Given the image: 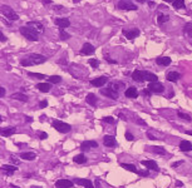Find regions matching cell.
Masks as SVG:
<instances>
[{
  "label": "cell",
  "mask_w": 192,
  "mask_h": 188,
  "mask_svg": "<svg viewBox=\"0 0 192 188\" xmlns=\"http://www.w3.org/2000/svg\"><path fill=\"white\" fill-rule=\"evenodd\" d=\"M46 62V58L41 54H36V53H33L26 55L25 58H23L20 60V64L23 67H33V65H39V64H43Z\"/></svg>",
  "instance_id": "1"
},
{
  "label": "cell",
  "mask_w": 192,
  "mask_h": 188,
  "mask_svg": "<svg viewBox=\"0 0 192 188\" xmlns=\"http://www.w3.org/2000/svg\"><path fill=\"white\" fill-rule=\"evenodd\" d=\"M19 31L20 34L25 38V39L30 40V41H38L39 40V33L34 30L33 28H29V26H20L19 28Z\"/></svg>",
  "instance_id": "2"
},
{
  "label": "cell",
  "mask_w": 192,
  "mask_h": 188,
  "mask_svg": "<svg viewBox=\"0 0 192 188\" xmlns=\"http://www.w3.org/2000/svg\"><path fill=\"white\" fill-rule=\"evenodd\" d=\"M0 11H1V14L5 16V19H8V20H10V21H18L19 20V15H18V14L13 10V8H10L9 5L3 4V5L0 6Z\"/></svg>",
  "instance_id": "3"
},
{
  "label": "cell",
  "mask_w": 192,
  "mask_h": 188,
  "mask_svg": "<svg viewBox=\"0 0 192 188\" xmlns=\"http://www.w3.org/2000/svg\"><path fill=\"white\" fill-rule=\"evenodd\" d=\"M51 125L54 127V129H57L59 133H69V132L72 130V125L68 124V123H64L63 120H59V119H53L51 122Z\"/></svg>",
  "instance_id": "4"
},
{
  "label": "cell",
  "mask_w": 192,
  "mask_h": 188,
  "mask_svg": "<svg viewBox=\"0 0 192 188\" xmlns=\"http://www.w3.org/2000/svg\"><path fill=\"white\" fill-rule=\"evenodd\" d=\"M117 9L119 10H126V11H136L138 10V6L132 1V0H119L117 4Z\"/></svg>",
  "instance_id": "5"
},
{
  "label": "cell",
  "mask_w": 192,
  "mask_h": 188,
  "mask_svg": "<svg viewBox=\"0 0 192 188\" xmlns=\"http://www.w3.org/2000/svg\"><path fill=\"white\" fill-rule=\"evenodd\" d=\"M148 89L154 94H161L165 92V85L160 82H152L148 84Z\"/></svg>",
  "instance_id": "6"
},
{
  "label": "cell",
  "mask_w": 192,
  "mask_h": 188,
  "mask_svg": "<svg viewBox=\"0 0 192 188\" xmlns=\"http://www.w3.org/2000/svg\"><path fill=\"white\" fill-rule=\"evenodd\" d=\"M99 92H101L102 95L108 97V98H111V99H117V98H118V95H119V92H117V90H114V89H112L111 87L103 88V89H101Z\"/></svg>",
  "instance_id": "7"
},
{
  "label": "cell",
  "mask_w": 192,
  "mask_h": 188,
  "mask_svg": "<svg viewBox=\"0 0 192 188\" xmlns=\"http://www.w3.org/2000/svg\"><path fill=\"white\" fill-rule=\"evenodd\" d=\"M132 79L138 83H142L146 80V70H141V69H136L132 73Z\"/></svg>",
  "instance_id": "8"
},
{
  "label": "cell",
  "mask_w": 192,
  "mask_h": 188,
  "mask_svg": "<svg viewBox=\"0 0 192 188\" xmlns=\"http://www.w3.org/2000/svg\"><path fill=\"white\" fill-rule=\"evenodd\" d=\"M107 83H108V78H107L106 75H102V77H98L96 79H92V80H91V85L96 87V88H102Z\"/></svg>",
  "instance_id": "9"
},
{
  "label": "cell",
  "mask_w": 192,
  "mask_h": 188,
  "mask_svg": "<svg viewBox=\"0 0 192 188\" xmlns=\"http://www.w3.org/2000/svg\"><path fill=\"white\" fill-rule=\"evenodd\" d=\"M54 24L57 25L59 29H65V28L71 26V21L68 18H55L54 19Z\"/></svg>",
  "instance_id": "10"
},
{
  "label": "cell",
  "mask_w": 192,
  "mask_h": 188,
  "mask_svg": "<svg viewBox=\"0 0 192 188\" xmlns=\"http://www.w3.org/2000/svg\"><path fill=\"white\" fill-rule=\"evenodd\" d=\"M139 30L137 29V28H133V29H124L123 30V35L127 38L128 40H133V39H136L137 36H139Z\"/></svg>",
  "instance_id": "11"
},
{
  "label": "cell",
  "mask_w": 192,
  "mask_h": 188,
  "mask_svg": "<svg viewBox=\"0 0 192 188\" xmlns=\"http://www.w3.org/2000/svg\"><path fill=\"white\" fill-rule=\"evenodd\" d=\"M94 51H96V48L91 43H84L83 46H82V49H81V51H79V54H82V55H92Z\"/></svg>",
  "instance_id": "12"
},
{
  "label": "cell",
  "mask_w": 192,
  "mask_h": 188,
  "mask_svg": "<svg viewBox=\"0 0 192 188\" xmlns=\"http://www.w3.org/2000/svg\"><path fill=\"white\" fill-rule=\"evenodd\" d=\"M97 147H98V143L96 140H84L81 144L82 150H91L92 148H97Z\"/></svg>",
  "instance_id": "13"
},
{
  "label": "cell",
  "mask_w": 192,
  "mask_h": 188,
  "mask_svg": "<svg viewBox=\"0 0 192 188\" xmlns=\"http://www.w3.org/2000/svg\"><path fill=\"white\" fill-rule=\"evenodd\" d=\"M141 164L146 167L147 169H152V171H154V172L160 171V167H158V164L154 162V161H152V159H151V161H142Z\"/></svg>",
  "instance_id": "14"
},
{
  "label": "cell",
  "mask_w": 192,
  "mask_h": 188,
  "mask_svg": "<svg viewBox=\"0 0 192 188\" xmlns=\"http://www.w3.org/2000/svg\"><path fill=\"white\" fill-rule=\"evenodd\" d=\"M26 26L33 28L34 30H36L38 33H44V25L41 24L40 21H28Z\"/></svg>",
  "instance_id": "15"
},
{
  "label": "cell",
  "mask_w": 192,
  "mask_h": 188,
  "mask_svg": "<svg viewBox=\"0 0 192 188\" xmlns=\"http://www.w3.org/2000/svg\"><path fill=\"white\" fill-rule=\"evenodd\" d=\"M124 95L127 98H131V99H136L138 97V90L136 87H129L124 90Z\"/></svg>",
  "instance_id": "16"
},
{
  "label": "cell",
  "mask_w": 192,
  "mask_h": 188,
  "mask_svg": "<svg viewBox=\"0 0 192 188\" xmlns=\"http://www.w3.org/2000/svg\"><path fill=\"white\" fill-rule=\"evenodd\" d=\"M74 183H77L78 186H83L86 188H94V184H93V182L91 179H82V178H77V179H74Z\"/></svg>",
  "instance_id": "17"
},
{
  "label": "cell",
  "mask_w": 192,
  "mask_h": 188,
  "mask_svg": "<svg viewBox=\"0 0 192 188\" xmlns=\"http://www.w3.org/2000/svg\"><path fill=\"white\" fill-rule=\"evenodd\" d=\"M103 144H104L106 147H116L117 145L116 138L113 135H104V137H103Z\"/></svg>",
  "instance_id": "18"
},
{
  "label": "cell",
  "mask_w": 192,
  "mask_h": 188,
  "mask_svg": "<svg viewBox=\"0 0 192 188\" xmlns=\"http://www.w3.org/2000/svg\"><path fill=\"white\" fill-rule=\"evenodd\" d=\"M55 187L57 188H71V187H73V182L69 179H58L55 182Z\"/></svg>",
  "instance_id": "19"
},
{
  "label": "cell",
  "mask_w": 192,
  "mask_h": 188,
  "mask_svg": "<svg viewBox=\"0 0 192 188\" xmlns=\"http://www.w3.org/2000/svg\"><path fill=\"white\" fill-rule=\"evenodd\" d=\"M156 63L158 65H163V67H168L171 63H172V60L170 56H158V58L156 59Z\"/></svg>",
  "instance_id": "20"
},
{
  "label": "cell",
  "mask_w": 192,
  "mask_h": 188,
  "mask_svg": "<svg viewBox=\"0 0 192 188\" xmlns=\"http://www.w3.org/2000/svg\"><path fill=\"white\" fill-rule=\"evenodd\" d=\"M180 78H181V74L177 73V72H168L167 75H166V79L171 83H176Z\"/></svg>",
  "instance_id": "21"
},
{
  "label": "cell",
  "mask_w": 192,
  "mask_h": 188,
  "mask_svg": "<svg viewBox=\"0 0 192 188\" xmlns=\"http://www.w3.org/2000/svg\"><path fill=\"white\" fill-rule=\"evenodd\" d=\"M86 102H87L89 105H92V107H96V105H97V103H98L97 95H96V94H93V93L87 94V97H86Z\"/></svg>",
  "instance_id": "22"
},
{
  "label": "cell",
  "mask_w": 192,
  "mask_h": 188,
  "mask_svg": "<svg viewBox=\"0 0 192 188\" xmlns=\"http://www.w3.org/2000/svg\"><path fill=\"white\" fill-rule=\"evenodd\" d=\"M35 87H36V89H38L39 92H41V93H48L50 89H51L50 83H38Z\"/></svg>",
  "instance_id": "23"
},
{
  "label": "cell",
  "mask_w": 192,
  "mask_h": 188,
  "mask_svg": "<svg viewBox=\"0 0 192 188\" xmlns=\"http://www.w3.org/2000/svg\"><path fill=\"white\" fill-rule=\"evenodd\" d=\"M180 149L182 152H190L192 150V144L190 140H181L180 142Z\"/></svg>",
  "instance_id": "24"
},
{
  "label": "cell",
  "mask_w": 192,
  "mask_h": 188,
  "mask_svg": "<svg viewBox=\"0 0 192 188\" xmlns=\"http://www.w3.org/2000/svg\"><path fill=\"white\" fill-rule=\"evenodd\" d=\"M10 98H11V99H16V100H20V102H24V103H26V102H28V97L25 95V94H23L21 92H19V93H14V94H11V95H10Z\"/></svg>",
  "instance_id": "25"
},
{
  "label": "cell",
  "mask_w": 192,
  "mask_h": 188,
  "mask_svg": "<svg viewBox=\"0 0 192 188\" xmlns=\"http://www.w3.org/2000/svg\"><path fill=\"white\" fill-rule=\"evenodd\" d=\"M20 158L24 159V161H34L36 158V154L33 152H24V153H20Z\"/></svg>",
  "instance_id": "26"
},
{
  "label": "cell",
  "mask_w": 192,
  "mask_h": 188,
  "mask_svg": "<svg viewBox=\"0 0 192 188\" xmlns=\"http://www.w3.org/2000/svg\"><path fill=\"white\" fill-rule=\"evenodd\" d=\"M1 169L6 173V174H13V173L15 172L18 168H16L15 166H11V164H3V166H1Z\"/></svg>",
  "instance_id": "27"
},
{
  "label": "cell",
  "mask_w": 192,
  "mask_h": 188,
  "mask_svg": "<svg viewBox=\"0 0 192 188\" xmlns=\"http://www.w3.org/2000/svg\"><path fill=\"white\" fill-rule=\"evenodd\" d=\"M168 20H170V15L168 14H158V16H157V23H158V25H162V24H165V23H167Z\"/></svg>",
  "instance_id": "28"
},
{
  "label": "cell",
  "mask_w": 192,
  "mask_h": 188,
  "mask_svg": "<svg viewBox=\"0 0 192 188\" xmlns=\"http://www.w3.org/2000/svg\"><path fill=\"white\" fill-rule=\"evenodd\" d=\"M15 127H6V128L1 129V135L3 137H10V135L15 132Z\"/></svg>",
  "instance_id": "29"
},
{
  "label": "cell",
  "mask_w": 192,
  "mask_h": 188,
  "mask_svg": "<svg viewBox=\"0 0 192 188\" xmlns=\"http://www.w3.org/2000/svg\"><path fill=\"white\" fill-rule=\"evenodd\" d=\"M109 87H111L112 89H114V90L119 92L121 89H124L126 84H124L123 82H114V83H111V84H109Z\"/></svg>",
  "instance_id": "30"
},
{
  "label": "cell",
  "mask_w": 192,
  "mask_h": 188,
  "mask_svg": "<svg viewBox=\"0 0 192 188\" xmlns=\"http://www.w3.org/2000/svg\"><path fill=\"white\" fill-rule=\"evenodd\" d=\"M73 161L76 162L77 164H84V163H87V157L84 156V154H77L76 157L73 158Z\"/></svg>",
  "instance_id": "31"
},
{
  "label": "cell",
  "mask_w": 192,
  "mask_h": 188,
  "mask_svg": "<svg viewBox=\"0 0 192 188\" xmlns=\"http://www.w3.org/2000/svg\"><path fill=\"white\" fill-rule=\"evenodd\" d=\"M172 6H173V9H176V10H181V9L186 8L183 0H175V1L172 3Z\"/></svg>",
  "instance_id": "32"
},
{
  "label": "cell",
  "mask_w": 192,
  "mask_h": 188,
  "mask_svg": "<svg viewBox=\"0 0 192 188\" xmlns=\"http://www.w3.org/2000/svg\"><path fill=\"white\" fill-rule=\"evenodd\" d=\"M121 167H123L124 169H127V171H129V172L138 173V169L136 168V166H133V164H129V163H121Z\"/></svg>",
  "instance_id": "33"
},
{
  "label": "cell",
  "mask_w": 192,
  "mask_h": 188,
  "mask_svg": "<svg viewBox=\"0 0 192 188\" xmlns=\"http://www.w3.org/2000/svg\"><path fill=\"white\" fill-rule=\"evenodd\" d=\"M59 36H60V40H68L72 38V35L69 33L65 31V29H59Z\"/></svg>",
  "instance_id": "34"
},
{
  "label": "cell",
  "mask_w": 192,
  "mask_h": 188,
  "mask_svg": "<svg viewBox=\"0 0 192 188\" xmlns=\"http://www.w3.org/2000/svg\"><path fill=\"white\" fill-rule=\"evenodd\" d=\"M60 82H62V77H59V75H51L48 78V83L50 84H59Z\"/></svg>",
  "instance_id": "35"
},
{
  "label": "cell",
  "mask_w": 192,
  "mask_h": 188,
  "mask_svg": "<svg viewBox=\"0 0 192 188\" xmlns=\"http://www.w3.org/2000/svg\"><path fill=\"white\" fill-rule=\"evenodd\" d=\"M183 33L192 39V23H187V24L183 26Z\"/></svg>",
  "instance_id": "36"
},
{
  "label": "cell",
  "mask_w": 192,
  "mask_h": 188,
  "mask_svg": "<svg viewBox=\"0 0 192 188\" xmlns=\"http://www.w3.org/2000/svg\"><path fill=\"white\" fill-rule=\"evenodd\" d=\"M151 150L153 153H157V154H166V149L163 147H158V145H154V147L151 148Z\"/></svg>",
  "instance_id": "37"
},
{
  "label": "cell",
  "mask_w": 192,
  "mask_h": 188,
  "mask_svg": "<svg viewBox=\"0 0 192 188\" xmlns=\"http://www.w3.org/2000/svg\"><path fill=\"white\" fill-rule=\"evenodd\" d=\"M177 115H178V118L185 119L186 122H191V117L188 114H186V113H183V112H177Z\"/></svg>",
  "instance_id": "38"
},
{
  "label": "cell",
  "mask_w": 192,
  "mask_h": 188,
  "mask_svg": "<svg viewBox=\"0 0 192 188\" xmlns=\"http://www.w3.org/2000/svg\"><path fill=\"white\" fill-rule=\"evenodd\" d=\"M28 75H29V77L38 78V79H45V75H44V74H39V73H31V72H28Z\"/></svg>",
  "instance_id": "39"
},
{
  "label": "cell",
  "mask_w": 192,
  "mask_h": 188,
  "mask_svg": "<svg viewBox=\"0 0 192 188\" xmlns=\"http://www.w3.org/2000/svg\"><path fill=\"white\" fill-rule=\"evenodd\" d=\"M88 63H89L94 69H97L98 67H99V60H98V59H89V60H88Z\"/></svg>",
  "instance_id": "40"
},
{
  "label": "cell",
  "mask_w": 192,
  "mask_h": 188,
  "mask_svg": "<svg viewBox=\"0 0 192 188\" xmlns=\"http://www.w3.org/2000/svg\"><path fill=\"white\" fill-rule=\"evenodd\" d=\"M53 8H54L55 13H67V9H65L64 6H62V5H54Z\"/></svg>",
  "instance_id": "41"
},
{
  "label": "cell",
  "mask_w": 192,
  "mask_h": 188,
  "mask_svg": "<svg viewBox=\"0 0 192 188\" xmlns=\"http://www.w3.org/2000/svg\"><path fill=\"white\" fill-rule=\"evenodd\" d=\"M102 120L104 122V123H108V124H114V118L113 117H103Z\"/></svg>",
  "instance_id": "42"
},
{
  "label": "cell",
  "mask_w": 192,
  "mask_h": 188,
  "mask_svg": "<svg viewBox=\"0 0 192 188\" xmlns=\"http://www.w3.org/2000/svg\"><path fill=\"white\" fill-rule=\"evenodd\" d=\"M137 174L142 176V177H147V176H149V171H148V169H146V171H138Z\"/></svg>",
  "instance_id": "43"
},
{
  "label": "cell",
  "mask_w": 192,
  "mask_h": 188,
  "mask_svg": "<svg viewBox=\"0 0 192 188\" xmlns=\"http://www.w3.org/2000/svg\"><path fill=\"white\" fill-rule=\"evenodd\" d=\"M9 159H10V162H11V163H15L16 166L20 163V161H19V159H18L15 156H10V158H9Z\"/></svg>",
  "instance_id": "44"
},
{
  "label": "cell",
  "mask_w": 192,
  "mask_h": 188,
  "mask_svg": "<svg viewBox=\"0 0 192 188\" xmlns=\"http://www.w3.org/2000/svg\"><path fill=\"white\" fill-rule=\"evenodd\" d=\"M126 139L129 140V142H132V140H134V137H133V134H131L129 132H127L126 133Z\"/></svg>",
  "instance_id": "45"
},
{
  "label": "cell",
  "mask_w": 192,
  "mask_h": 188,
  "mask_svg": "<svg viewBox=\"0 0 192 188\" xmlns=\"http://www.w3.org/2000/svg\"><path fill=\"white\" fill-rule=\"evenodd\" d=\"M181 164H183V161H178V162L172 163V164H171V167H172V168H177V167H180Z\"/></svg>",
  "instance_id": "46"
},
{
  "label": "cell",
  "mask_w": 192,
  "mask_h": 188,
  "mask_svg": "<svg viewBox=\"0 0 192 188\" xmlns=\"http://www.w3.org/2000/svg\"><path fill=\"white\" fill-rule=\"evenodd\" d=\"M142 94H143V95H146V97H149V95L152 94V92L147 88V89H144V90H142Z\"/></svg>",
  "instance_id": "47"
},
{
  "label": "cell",
  "mask_w": 192,
  "mask_h": 188,
  "mask_svg": "<svg viewBox=\"0 0 192 188\" xmlns=\"http://www.w3.org/2000/svg\"><path fill=\"white\" fill-rule=\"evenodd\" d=\"M39 107L40 108H45V107H48V100H41L39 103Z\"/></svg>",
  "instance_id": "48"
},
{
  "label": "cell",
  "mask_w": 192,
  "mask_h": 188,
  "mask_svg": "<svg viewBox=\"0 0 192 188\" xmlns=\"http://www.w3.org/2000/svg\"><path fill=\"white\" fill-rule=\"evenodd\" d=\"M6 40H8V39H6V36L4 35V34H3V31H1V33H0V41H1V43H5Z\"/></svg>",
  "instance_id": "49"
},
{
  "label": "cell",
  "mask_w": 192,
  "mask_h": 188,
  "mask_svg": "<svg viewBox=\"0 0 192 188\" xmlns=\"http://www.w3.org/2000/svg\"><path fill=\"white\" fill-rule=\"evenodd\" d=\"M5 93H6L5 88H4V87H0V98H3L4 95H5Z\"/></svg>",
  "instance_id": "50"
},
{
  "label": "cell",
  "mask_w": 192,
  "mask_h": 188,
  "mask_svg": "<svg viewBox=\"0 0 192 188\" xmlns=\"http://www.w3.org/2000/svg\"><path fill=\"white\" fill-rule=\"evenodd\" d=\"M39 138L40 139H46V138H48V134H46L45 132H41V133L39 134Z\"/></svg>",
  "instance_id": "51"
},
{
  "label": "cell",
  "mask_w": 192,
  "mask_h": 188,
  "mask_svg": "<svg viewBox=\"0 0 192 188\" xmlns=\"http://www.w3.org/2000/svg\"><path fill=\"white\" fill-rule=\"evenodd\" d=\"M106 60H107V62H108V63H111V64H112V63H113V64H116V63H117V62H116V60H112V59L109 58V56H108V55H107V56H106Z\"/></svg>",
  "instance_id": "52"
},
{
  "label": "cell",
  "mask_w": 192,
  "mask_h": 188,
  "mask_svg": "<svg viewBox=\"0 0 192 188\" xmlns=\"http://www.w3.org/2000/svg\"><path fill=\"white\" fill-rule=\"evenodd\" d=\"M118 117H119V118H121V119H123L124 122H126V120H127V117H126L124 114H122V113H119V114H118Z\"/></svg>",
  "instance_id": "53"
},
{
  "label": "cell",
  "mask_w": 192,
  "mask_h": 188,
  "mask_svg": "<svg viewBox=\"0 0 192 188\" xmlns=\"http://www.w3.org/2000/svg\"><path fill=\"white\" fill-rule=\"evenodd\" d=\"M147 137H148L149 139H153V140H154V139H157L156 137H154V135H152L151 133H149V132H148V133H147Z\"/></svg>",
  "instance_id": "54"
},
{
  "label": "cell",
  "mask_w": 192,
  "mask_h": 188,
  "mask_svg": "<svg viewBox=\"0 0 192 188\" xmlns=\"http://www.w3.org/2000/svg\"><path fill=\"white\" fill-rule=\"evenodd\" d=\"M176 187H183V183H182L181 181H177L176 182Z\"/></svg>",
  "instance_id": "55"
},
{
  "label": "cell",
  "mask_w": 192,
  "mask_h": 188,
  "mask_svg": "<svg viewBox=\"0 0 192 188\" xmlns=\"http://www.w3.org/2000/svg\"><path fill=\"white\" fill-rule=\"evenodd\" d=\"M137 123L142 124V125H146V122H144V120H141V119H138V120H137Z\"/></svg>",
  "instance_id": "56"
},
{
  "label": "cell",
  "mask_w": 192,
  "mask_h": 188,
  "mask_svg": "<svg viewBox=\"0 0 192 188\" xmlns=\"http://www.w3.org/2000/svg\"><path fill=\"white\" fill-rule=\"evenodd\" d=\"M148 5L152 8V6H154V5H156V4H154V1H151V0H149V1H148Z\"/></svg>",
  "instance_id": "57"
},
{
  "label": "cell",
  "mask_w": 192,
  "mask_h": 188,
  "mask_svg": "<svg viewBox=\"0 0 192 188\" xmlns=\"http://www.w3.org/2000/svg\"><path fill=\"white\" fill-rule=\"evenodd\" d=\"M43 4H51V0H41Z\"/></svg>",
  "instance_id": "58"
},
{
  "label": "cell",
  "mask_w": 192,
  "mask_h": 188,
  "mask_svg": "<svg viewBox=\"0 0 192 188\" xmlns=\"http://www.w3.org/2000/svg\"><path fill=\"white\" fill-rule=\"evenodd\" d=\"M25 119H26V122H28V123H30V122L33 120V119L30 118V117H26V118H25Z\"/></svg>",
  "instance_id": "59"
},
{
  "label": "cell",
  "mask_w": 192,
  "mask_h": 188,
  "mask_svg": "<svg viewBox=\"0 0 192 188\" xmlns=\"http://www.w3.org/2000/svg\"><path fill=\"white\" fill-rule=\"evenodd\" d=\"M148 1H149V0H138V3H142V4L143 3H148Z\"/></svg>",
  "instance_id": "60"
},
{
  "label": "cell",
  "mask_w": 192,
  "mask_h": 188,
  "mask_svg": "<svg viewBox=\"0 0 192 188\" xmlns=\"http://www.w3.org/2000/svg\"><path fill=\"white\" fill-rule=\"evenodd\" d=\"M185 133H186V134H188V135H192V130H186Z\"/></svg>",
  "instance_id": "61"
},
{
  "label": "cell",
  "mask_w": 192,
  "mask_h": 188,
  "mask_svg": "<svg viewBox=\"0 0 192 188\" xmlns=\"http://www.w3.org/2000/svg\"><path fill=\"white\" fill-rule=\"evenodd\" d=\"M163 1H166V3H173L175 0H163Z\"/></svg>",
  "instance_id": "62"
},
{
  "label": "cell",
  "mask_w": 192,
  "mask_h": 188,
  "mask_svg": "<svg viewBox=\"0 0 192 188\" xmlns=\"http://www.w3.org/2000/svg\"><path fill=\"white\" fill-rule=\"evenodd\" d=\"M30 188H43V187H39V186H31Z\"/></svg>",
  "instance_id": "63"
},
{
  "label": "cell",
  "mask_w": 192,
  "mask_h": 188,
  "mask_svg": "<svg viewBox=\"0 0 192 188\" xmlns=\"http://www.w3.org/2000/svg\"><path fill=\"white\" fill-rule=\"evenodd\" d=\"M10 187H11V188H20V187H18V186H15V184H11Z\"/></svg>",
  "instance_id": "64"
}]
</instances>
